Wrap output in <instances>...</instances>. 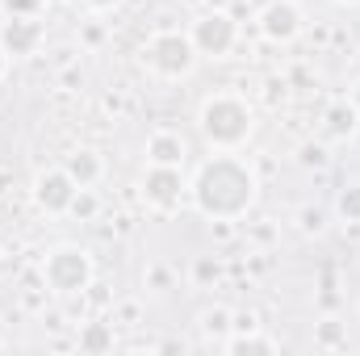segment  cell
I'll return each mask as SVG.
<instances>
[{"instance_id": "ac0fdd59", "label": "cell", "mask_w": 360, "mask_h": 356, "mask_svg": "<svg viewBox=\"0 0 360 356\" xmlns=\"http://www.w3.org/2000/svg\"><path fill=\"white\" fill-rule=\"evenodd\" d=\"M226 319H231V314H226V310H210V314H205V319H201V327H205V331H210V336H214V331H218V336H222V331H226V327H231V323H226Z\"/></svg>"}, {"instance_id": "ffe728a7", "label": "cell", "mask_w": 360, "mask_h": 356, "mask_svg": "<svg viewBox=\"0 0 360 356\" xmlns=\"http://www.w3.org/2000/svg\"><path fill=\"white\" fill-rule=\"evenodd\" d=\"M302 164H327L323 147H302Z\"/></svg>"}, {"instance_id": "cb8c5ba5", "label": "cell", "mask_w": 360, "mask_h": 356, "mask_svg": "<svg viewBox=\"0 0 360 356\" xmlns=\"http://www.w3.org/2000/svg\"><path fill=\"white\" fill-rule=\"evenodd\" d=\"M4 68H8V55H4V46H0V76H4Z\"/></svg>"}, {"instance_id": "277c9868", "label": "cell", "mask_w": 360, "mask_h": 356, "mask_svg": "<svg viewBox=\"0 0 360 356\" xmlns=\"http://www.w3.org/2000/svg\"><path fill=\"white\" fill-rule=\"evenodd\" d=\"M193 59H197V46H193V38H184V34H160V38L147 46V63H151L160 76H168V80L184 76V72L193 68Z\"/></svg>"}, {"instance_id": "d4e9b609", "label": "cell", "mask_w": 360, "mask_h": 356, "mask_svg": "<svg viewBox=\"0 0 360 356\" xmlns=\"http://www.w3.org/2000/svg\"><path fill=\"white\" fill-rule=\"evenodd\" d=\"M352 134H356V143H360V117H356V130H352Z\"/></svg>"}, {"instance_id": "e0dca14e", "label": "cell", "mask_w": 360, "mask_h": 356, "mask_svg": "<svg viewBox=\"0 0 360 356\" xmlns=\"http://www.w3.org/2000/svg\"><path fill=\"white\" fill-rule=\"evenodd\" d=\"M218 272H222V268H218V260L201 256V260L193 265V281H197V285H210V281H218Z\"/></svg>"}, {"instance_id": "6da1fadb", "label": "cell", "mask_w": 360, "mask_h": 356, "mask_svg": "<svg viewBox=\"0 0 360 356\" xmlns=\"http://www.w3.org/2000/svg\"><path fill=\"white\" fill-rule=\"evenodd\" d=\"M252 197H256V177L235 155H214L193 180V201L210 218H239L252 205Z\"/></svg>"}, {"instance_id": "d6986e66", "label": "cell", "mask_w": 360, "mask_h": 356, "mask_svg": "<svg viewBox=\"0 0 360 356\" xmlns=\"http://www.w3.org/2000/svg\"><path fill=\"white\" fill-rule=\"evenodd\" d=\"M42 0H4V8H8V17H30L34 8H38Z\"/></svg>"}, {"instance_id": "5b68a950", "label": "cell", "mask_w": 360, "mask_h": 356, "mask_svg": "<svg viewBox=\"0 0 360 356\" xmlns=\"http://www.w3.org/2000/svg\"><path fill=\"white\" fill-rule=\"evenodd\" d=\"M193 46H197V55L222 59V55L235 46V21H231L226 13H205V17L193 25Z\"/></svg>"}, {"instance_id": "7402d4cb", "label": "cell", "mask_w": 360, "mask_h": 356, "mask_svg": "<svg viewBox=\"0 0 360 356\" xmlns=\"http://www.w3.org/2000/svg\"><path fill=\"white\" fill-rule=\"evenodd\" d=\"M235 327H239V331H256V314H239Z\"/></svg>"}, {"instance_id": "8fae6325", "label": "cell", "mask_w": 360, "mask_h": 356, "mask_svg": "<svg viewBox=\"0 0 360 356\" xmlns=\"http://www.w3.org/2000/svg\"><path fill=\"white\" fill-rule=\"evenodd\" d=\"M63 168H68V177L76 180L80 189H89L92 180L101 177V160H96V151H72Z\"/></svg>"}, {"instance_id": "7c38bea8", "label": "cell", "mask_w": 360, "mask_h": 356, "mask_svg": "<svg viewBox=\"0 0 360 356\" xmlns=\"http://www.w3.org/2000/svg\"><path fill=\"white\" fill-rule=\"evenodd\" d=\"M356 105H331L327 109V134L331 139H348L352 130H356Z\"/></svg>"}, {"instance_id": "3957f363", "label": "cell", "mask_w": 360, "mask_h": 356, "mask_svg": "<svg viewBox=\"0 0 360 356\" xmlns=\"http://www.w3.org/2000/svg\"><path fill=\"white\" fill-rule=\"evenodd\" d=\"M42 276H46V285H51L55 293H80V289H89V276H92L89 252H80V248H59V252H51L46 265H42Z\"/></svg>"}, {"instance_id": "ba28073f", "label": "cell", "mask_w": 360, "mask_h": 356, "mask_svg": "<svg viewBox=\"0 0 360 356\" xmlns=\"http://www.w3.org/2000/svg\"><path fill=\"white\" fill-rule=\"evenodd\" d=\"M260 25H264V34H269L272 42H289L302 30V13L289 0H272L269 8H264V17H260Z\"/></svg>"}, {"instance_id": "603a6c76", "label": "cell", "mask_w": 360, "mask_h": 356, "mask_svg": "<svg viewBox=\"0 0 360 356\" xmlns=\"http://www.w3.org/2000/svg\"><path fill=\"white\" fill-rule=\"evenodd\" d=\"M92 8H113V4H117V0H89Z\"/></svg>"}, {"instance_id": "4fadbf2b", "label": "cell", "mask_w": 360, "mask_h": 356, "mask_svg": "<svg viewBox=\"0 0 360 356\" xmlns=\"http://www.w3.org/2000/svg\"><path fill=\"white\" fill-rule=\"evenodd\" d=\"M80 348L84 352H109L113 348V327L109 323H89L84 336H80Z\"/></svg>"}, {"instance_id": "9c48e42d", "label": "cell", "mask_w": 360, "mask_h": 356, "mask_svg": "<svg viewBox=\"0 0 360 356\" xmlns=\"http://www.w3.org/2000/svg\"><path fill=\"white\" fill-rule=\"evenodd\" d=\"M180 189H184L180 168H160V164H151V172L143 177V193H147V201H155V205H176Z\"/></svg>"}, {"instance_id": "8992f818", "label": "cell", "mask_w": 360, "mask_h": 356, "mask_svg": "<svg viewBox=\"0 0 360 356\" xmlns=\"http://www.w3.org/2000/svg\"><path fill=\"white\" fill-rule=\"evenodd\" d=\"M76 180L68 177V168H59V172H46V177H38V189H34V201L46 210V214H63V210H72V197H76Z\"/></svg>"}, {"instance_id": "7a4b0ae2", "label": "cell", "mask_w": 360, "mask_h": 356, "mask_svg": "<svg viewBox=\"0 0 360 356\" xmlns=\"http://www.w3.org/2000/svg\"><path fill=\"white\" fill-rule=\"evenodd\" d=\"M201 134H205L214 147L231 151V147H239V143L252 134V109H248L239 96H214V101H205V109H201Z\"/></svg>"}, {"instance_id": "44dd1931", "label": "cell", "mask_w": 360, "mask_h": 356, "mask_svg": "<svg viewBox=\"0 0 360 356\" xmlns=\"http://www.w3.org/2000/svg\"><path fill=\"white\" fill-rule=\"evenodd\" d=\"M302 227H306V231H319V227H323V214H319V210H302Z\"/></svg>"}, {"instance_id": "9a60e30c", "label": "cell", "mask_w": 360, "mask_h": 356, "mask_svg": "<svg viewBox=\"0 0 360 356\" xmlns=\"http://www.w3.org/2000/svg\"><path fill=\"white\" fill-rule=\"evenodd\" d=\"M340 214H344L348 222H360V184H348V189L340 193Z\"/></svg>"}, {"instance_id": "2e32d148", "label": "cell", "mask_w": 360, "mask_h": 356, "mask_svg": "<svg viewBox=\"0 0 360 356\" xmlns=\"http://www.w3.org/2000/svg\"><path fill=\"white\" fill-rule=\"evenodd\" d=\"M72 214H76V218H92V214H96V197H92L89 189H76V197H72Z\"/></svg>"}, {"instance_id": "52a82bcc", "label": "cell", "mask_w": 360, "mask_h": 356, "mask_svg": "<svg viewBox=\"0 0 360 356\" xmlns=\"http://www.w3.org/2000/svg\"><path fill=\"white\" fill-rule=\"evenodd\" d=\"M38 42H42V25L30 21V17H8L4 30H0V46H4V55H17V59H21V55H34Z\"/></svg>"}, {"instance_id": "30bf717a", "label": "cell", "mask_w": 360, "mask_h": 356, "mask_svg": "<svg viewBox=\"0 0 360 356\" xmlns=\"http://www.w3.org/2000/svg\"><path fill=\"white\" fill-rule=\"evenodd\" d=\"M184 155H188L184 139L180 134H168V130L151 134V143H147V160L160 164V168H184Z\"/></svg>"}, {"instance_id": "5bb4252c", "label": "cell", "mask_w": 360, "mask_h": 356, "mask_svg": "<svg viewBox=\"0 0 360 356\" xmlns=\"http://www.w3.org/2000/svg\"><path fill=\"white\" fill-rule=\"evenodd\" d=\"M226 352H276V344L256 340V336H239V340H226Z\"/></svg>"}]
</instances>
